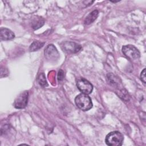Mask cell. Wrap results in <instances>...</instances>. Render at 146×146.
Segmentation results:
<instances>
[{"label": "cell", "instance_id": "obj_1", "mask_svg": "<svg viewBox=\"0 0 146 146\" xmlns=\"http://www.w3.org/2000/svg\"><path fill=\"white\" fill-rule=\"evenodd\" d=\"M75 102L77 107L81 110L88 111L92 107V103L91 98L85 94H80L75 98Z\"/></svg>", "mask_w": 146, "mask_h": 146}, {"label": "cell", "instance_id": "obj_2", "mask_svg": "<svg viewBox=\"0 0 146 146\" xmlns=\"http://www.w3.org/2000/svg\"><path fill=\"white\" fill-rule=\"evenodd\" d=\"M123 140V135L120 132L112 131L106 136L105 141L110 146H120L122 145Z\"/></svg>", "mask_w": 146, "mask_h": 146}, {"label": "cell", "instance_id": "obj_3", "mask_svg": "<svg viewBox=\"0 0 146 146\" xmlns=\"http://www.w3.org/2000/svg\"><path fill=\"white\" fill-rule=\"evenodd\" d=\"M122 51L127 58L132 60L138 59L140 56L139 51L132 44L124 46L122 47Z\"/></svg>", "mask_w": 146, "mask_h": 146}, {"label": "cell", "instance_id": "obj_4", "mask_svg": "<svg viewBox=\"0 0 146 146\" xmlns=\"http://www.w3.org/2000/svg\"><path fill=\"white\" fill-rule=\"evenodd\" d=\"M46 58L50 62H55L59 58V54L53 44H48L44 50Z\"/></svg>", "mask_w": 146, "mask_h": 146}, {"label": "cell", "instance_id": "obj_5", "mask_svg": "<svg viewBox=\"0 0 146 146\" xmlns=\"http://www.w3.org/2000/svg\"><path fill=\"white\" fill-rule=\"evenodd\" d=\"M29 93L27 91H25L21 92L15 99L13 105L15 108L18 109H22L25 108L28 102Z\"/></svg>", "mask_w": 146, "mask_h": 146}, {"label": "cell", "instance_id": "obj_6", "mask_svg": "<svg viewBox=\"0 0 146 146\" xmlns=\"http://www.w3.org/2000/svg\"><path fill=\"white\" fill-rule=\"evenodd\" d=\"M76 86L78 89L85 94H90L93 90V86L90 82L84 78H80L78 80Z\"/></svg>", "mask_w": 146, "mask_h": 146}, {"label": "cell", "instance_id": "obj_7", "mask_svg": "<svg viewBox=\"0 0 146 146\" xmlns=\"http://www.w3.org/2000/svg\"><path fill=\"white\" fill-rule=\"evenodd\" d=\"M61 47L63 51H66L67 53L72 54L79 52L82 48V47L80 44L70 41H66L63 42Z\"/></svg>", "mask_w": 146, "mask_h": 146}, {"label": "cell", "instance_id": "obj_8", "mask_svg": "<svg viewBox=\"0 0 146 146\" xmlns=\"http://www.w3.org/2000/svg\"><path fill=\"white\" fill-rule=\"evenodd\" d=\"M15 37L14 34L9 29L1 28L0 30V38L1 40H9Z\"/></svg>", "mask_w": 146, "mask_h": 146}, {"label": "cell", "instance_id": "obj_9", "mask_svg": "<svg viewBox=\"0 0 146 146\" xmlns=\"http://www.w3.org/2000/svg\"><path fill=\"white\" fill-rule=\"evenodd\" d=\"M99 12L97 10H95L91 12L85 18L84 23L85 25H90L96 20L98 16Z\"/></svg>", "mask_w": 146, "mask_h": 146}, {"label": "cell", "instance_id": "obj_10", "mask_svg": "<svg viewBox=\"0 0 146 146\" xmlns=\"http://www.w3.org/2000/svg\"><path fill=\"white\" fill-rule=\"evenodd\" d=\"M107 79L108 83L113 87H116L119 84V78L113 74H108L107 75Z\"/></svg>", "mask_w": 146, "mask_h": 146}, {"label": "cell", "instance_id": "obj_11", "mask_svg": "<svg viewBox=\"0 0 146 146\" xmlns=\"http://www.w3.org/2000/svg\"><path fill=\"white\" fill-rule=\"evenodd\" d=\"M44 23V21L41 17H35V18H34L32 21V27L34 29L36 30L40 27H42Z\"/></svg>", "mask_w": 146, "mask_h": 146}, {"label": "cell", "instance_id": "obj_12", "mask_svg": "<svg viewBox=\"0 0 146 146\" xmlns=\"http://www.w3.org/2000/svg\"><path fill=\"white\" fill-rule=\"evenodd\" d=\"M44 44V42H42L40 41H34L30 46L29 50L30 51H37L40 48H41L43 46Z\"/></svg>", "mask_w": 146, "mask_h": 146}, {"label": "cell", "instance_id": "obj_13", "mask_svg": "<svg viewBox=\"0 0 146 146\" xmlns=\"http://www.w3.org/2000/svg\"><path fill=\"white\" fill-rule=\"evenodd\" d=\"M38 82L39 84L42 87H46L47 86V83L46 82V77L44 73L40 74L38 78Z\"/></svg>", "mask_w": 146, "mask_h": 146}, {"label": "cell", "instance_id": "obj_14", "mask_svg": "<svg viewBox=\"0 0 146 146\" xmlns=\"http://www.w3.org/2000/svg\"><path fill=\"white\" fill-rule=\"evenodd\" d=\"M119 96H120L123 100L125 101H128L129 99V96L127 92V91L124 89H121L119 91V94H118Z\"/></svg>", "mask_w": 146, "mask_h": 146}, {"label": "cell", "instance_id": "obj_15", "mask_svg": "<svg viewBox=\"0 0 146 146\" xmlns=\"http://www.w3.org/2000/svg\"><path fill=\"white\" fill-rule=\"evenodd\" d=\"M140 78H141V81L145 84V82H146V80H145V68H144L143 70L141 71V74H140Z\"/></svg>", "mask_w": 146, "mask_h": 146}, {"label": "cell", "instance_id": "obj_16", "mask_svg": "<svg viewBox=\"0 0 146 146\" xmlns=\"http://www.w3.org/2000/svg\"><path fill=\"white\" fill-rule=\"evenodd\" d=\"M63 78H64V72L63 71V70H60L58 72V80L59 82L62 81L63 79Z\"/></svg>", "mask_w": 146, "mask_h": 146}]
</instances>
